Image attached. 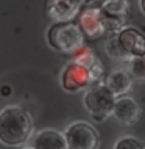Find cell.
<instances>
[{
    "mask_svg": "<svg viewBox=\"0 0 145 149\" xmlns=\"http://www.w3.org/2000/svg\"><path fill=\"white\" fill-rule=\"evenodd\" d=\"M115 96L109 91L104 83H95L91 88H87L83 96V105L87 110V113L92 116L94 121L102 123L112 115Z\"/></svg>",
    "mask_w": 145,
    "mask_h": 149,
    "instance_id": "obj_4",
    "label": "cell"
},
{
    "mask_svg": "<svg viewBox=\"0 0 145 149\" xmlns=\"http://www.w3.org/2000/svg\"><path fill=\"white\" fill-rule=\"evenodd\" d=\"M140 10H142V13L145 14V0H140Z\"/></svg>",
    "mask_w": 145,
    "mask_h": 149,
    "instance_id": "obj_17",
    "label": "cell"
},
{
    "mask_svg": "<svg viewBox=\"0 0 145 149\" xmlns=\"http://www.w3.org/2000/svg\"><path fill=\"white\" fill-rule=\"evenodd\" d=\"M98 8L103 14L108 33H115L120 29H123L128 10H130L128 0H103Z\"/></svg>",
    "mask_w": 145,
    "mask_h": 149,
    "instance_id": "obj_6",
    "label": "cell"
},
{
    "mask_svg": "<svg viewBox=\"0 0 145 149\" xmlns=\"http://www.w3.org/2000/svg\"><path fill=\"white\" fill-rule=\"evenodd\" d=\"M47 42L52 49L70 55L84 44V36L75 24L55 22L47 30Z\"/></svg>",
    "mask_w": 145,
    "mask_h": 149,
    "instance_id": "obj_3",
    "label": "cell"
},
{
    "mask_svg": "<svg viewBox=\"0 0 145 149\" xmlns=\"http://www.w3.org/2000/svg\"><path fill=\"white\" fill-rule=\"evenodd\" d=\"M103 75V66L102 61H98L95 66L87 68L83 64L70 61L63 68L61 75H59V82L64 91L67 93H80L83 90H87L92 85L100 82Z\"/></svg>",
    "mask_w": 145,
    "mask_h": 149,
    "instance_id": "obj_2",
    "label": "cell"
},
{
    "mask_svg": "<svg viewBox=\"0 0 145 149\" xmlns=\"http://www.w3.org/2000/svg\"><path fill=\"white\" fill-rule=\"evenodd\" d=\"M128 69H130L131 77L145 83V55L130 58L128 60Z\"/></svg>",
    "mask_w": 145,
    "mask_h": 149,
    "instance_id": "obj_14",
    "label": "cell"
},
{
    "mask_svg": "<svg viewBox=\"0 0 145 149\" xmlns=\"http://www.w3.org/2000/svg\"><path fill=\"white\" fill-rule=\"evenodd\" d=\"M114 149H145V146L140 140L126 135V136H120L117 141H115Z\"/></svg>",
    "mask_w": 145,
    "mask_h": 149,
    "instance_id": "obj_15",
    "label": "cell"
},
{
    "mask_svg": "<svg viewBox=\"0 0 145 149\" xmlns=\"http://www.w3.org/2000/svg\"><path fill=\"white\" fill-rule=\"evenodd\" d=\"M106 52H108V55H109L111 58L126 60V58H125V55H123V52H122V49H120L119 44H117L115 33H111V36L108 38V41H106Z\"/></svg>",
    "mask_w": 145,
    "mask_h": 149,
    "instance_id": "obj_16",
    "label": "cell"
},
{
    "mask_svg": "<svg viewBox=\"0 0 145 149\" xmlns=\"http://www.w3.org/2000/svg\"><path fill=\"white\" fill-rule=\"evenodd\" d=\"M112 116L119 121L122 126H133L140 118V107L130 96H119L115 97Z\"/></svg>",
    "mask_w": 145,
    "mask_h": 149,
    "instance_id": "obj_10",
    "label": "cell"
},
{
    "mask_svg": "<svg viewBox=\"0 0 145 149\" xmlns=\"http://www.w3.org/2000/svg\"><path fill=\"white\" fill-rule=\"evenodd\" d=\"M115 39L126 60L145 55V35L140 30L134 27H123L115 31Z\"/></svg>",
    "mask_w": 145,
    "mask_h": 149,
    "instance_id": "obj_7",
    "label": "cell"
},
{
    "mask_svg": "<svg viewBox=\"0 0 145 149\" xmlns=\"http://www.w3.org/2000/svg\"><path fill=\"white\" fill-rule=\"evenodd\" d=\"M89 0H47L45 11L55 22H70Z\"/></svg>",
    "mask_w": 145,
    "mask_h": 149,
    "instance_id": "obj_9",
    "label": "cell"
},
{
    "mask_svg": "<svg viewBox=\"0 0 145 149\" xmlns=\"http://www.w3.org/2000/svg\"><path fill=\"white\" fill-rule=\"evenodd\" d=\"M33 135V119L19 105H6L0 110V143L10 148L25 144Z\"/></svg>",
    "mask_w": 145,
    "mask_h": 149,
    "instance_id": "obj_1",
    "label": "cell"
},
{
    "mask_svg": "<svg viewBox=\"0 0 145 149\" xmlns=\"http://www.w3.org/2000/svg\"><path fill=\"white\" fill-rule=\"evenodd\" d=\"M104 85L109 88V91L115 96V97H119V96H125L128 91L131 90L133 79H131V75L128 74L126 71L117 69V71H112L111 74L106 77Z\"/></svg>",
    "mask_w": 145,
    "mask_h": 149,
    "instance_id": "obj_12",
    "label": "cell"
},
{
    "mask_svg": "<svg viewBox=\"0 0 145 149\" xmlns=\"http://www.w3.org/2000/svg\"><path fill=\"white\" fill-rule=\"evenodd\" d=\"M70 55H72V61H76V63L83 64V66H87V68L95 66V64L100 61V60L95 57L94 52H92L89 47H86L84 44L80 47V49H76L74 54H70Z\"/></svg>",
    "mask_w": 145,
    "mask_h": 149,
    "instance_id": "obj_13",
    "label": "cell"
},
{
    "mask_svg": "<svg viewBox=\"0 0 145 149\" xmlns=\"http://www.w3.org/2000/svg\"><path fill=\"white\" fill-rule=\"evenodd\" d=\"M64 138L67 143V149H98L100 138L98 134L86 121H76L64 130Z\"/></svg>",
    "mask_w": 145,
    "mask_h": 149,
    "instance_id": "obj_5",
    "label": "cell"
},
{
    "mask_svg": "<svg viewBox=\"0 0 145 149\" xmlns=\"http://www.w3.org/2000/svg\"><path fill=\"white\" fill-rule=\"evenodd\" d=\"M78 29L81 30L83 36H86L89 39H98L104 33H108L103 14L98 6H89L81 11Z\"/></svg>",
    "mask_w": 145,
    "mask_h": 149,
    "instance_id": "obj_8",
    "label": "cell"
},
{
    "mask_svg": "<svg viewBox=\"0 0 145 149\" xmlns=\"http://www.w3.org/2000/svg\"><path fill=\"white\" fill-rule=\"evenodd\" d=\"M30 149H67L66 138L55 129H44L31 135Z\"/></svg>",
    "mask_w": 145,
    "mask_h": 149,
    "instance_id": "obj_11",
    "label": "cell"
}]
</instances>
